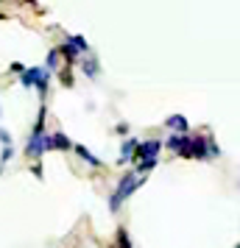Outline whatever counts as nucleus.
<instances>
[{
    "label": "nucleus",
    "mask_w": 240,
    "mask_h": 248,
    "mask_svg": "<svg viewBox=\"0 0 240 248\" xmlns=\"http://www.w3.org/2000/svg\"><path fill=\"white\" fill-rule=\"evenodd\" d=\"M140 184H143V179H140L137 173H126V176L120 179V187H117V192L109 198V209H112V212H117V209H120V203L126 201V198H128L134 190H137Z\"/></svg>",
    "instance_id": "f257e3e1"
},
{
    "label": "nucleus",
    "mask_w": 240,
    "mask_h": 248,
    "mask_svg": "<svg viewBox=\"0 0 240 248\" xmlns=\"http://www.w3.org/2000/svg\"><path fill=\"white\" fill-rule=\"evenodd\" d=\"M23 87H31V84H36L39 87V92L45 95L48 90V70L45 67H31V70H23Z\"/></svg>",
    "instance_id": "f03ea898"
},
{
    "label": "nucleus",
    "mask_w": 240,
    "mask_h": 248,
    "mask_svg": "<svg viewBox=\"0 0 240 248\" xmlns=\"http://www.w3.org/2000/svg\"><path fill=\"white\" fill-rule=\"evenodd\" d=\"M160 148H162L160 140H145V142H137V148H134V159H140V162H154L157 154H160Z\"/></svg>",
    "instance_id": "7ed1b4c3"
},
{
    "label": "nucleus",
    "mask_w": 240,
    "mask_h": 248,
    "mask_svg": "<svg viewBox=\"0 0 240 248\" xmlns=\"http://www.w3.org/2000/svg\"><path fill=\"white\" fill-rule=\"evenodd\" d=\"M168 145L179 154V156H187L190 159V154H193V137H187V134H173L171 140H168Z\"/></svg>",
    "instance_id": "20e7f679"
},
{
    "label": "nucleus",
    "mask_w": 240,
    "mask_h": 248,
    "mask_svg": "<svg viewBox=\"0 0 240 248\" xmlns=\"http://www.w3.org/2000/svg\"><path fill=\"white\" fill-rule=\"evenodd\" d=\"M42 148H45V151H50V148H59V151H67V148H70V140H67V134H62V131H56L53 137H45V140H42Z\"/></svg>",
    "instance_id": "39448f33"
},
{
    "label": "nucleus",
    "mask_w": 240,
    "mask_h": 248,
    "mask_svg": "<svg viewBox=\"0 0 240 248\" xmlns=\"http://www.w3.org/2000/svg\"><path fill=\"white\" fill-rule=\"evenodd\" d=\"M190 159H209V140L193 137V154H190Z\"/></svg>",
    "instance_id": "423d86ee"
},
{
    "label": "nucleus",
    "mask_w": 240,
    "mask_h": 248,
    "mask_svg": "<svg viewBox=\"0 0 240 248\" xmlns=\"http://www.w3.org/2000/svg\"><path fill=\"white\" fill-rule=\"evenodd\" d=\"M168 125H171V128H179V131H187V120H184L182 114H173V117H168Z\"/></svg>",
    "instance_id": "0eeeda50"
},
{
    "label": "nucleus",
    "mask_w": 240,
    "mask_h": 248,
    "mask_svg": "<svg viewBox=\"0 0 240 248\" xmlns=\"http://www.w3.org/2000/svg\"><path fill=\"white\" fill-rule=\"evenodd\" d=\"M137 148V140H126V145H123V156H120V162H128L131 159V151Z\"/></svg>",
    "instance_id": "6e6552de"
},
{
    "label": "nucleus",
    "mask_w": 240,
    "mask_h": 248,
    "mask_svg": "<svg viewBox=\"0 0 240 248\" xmlns=\"http://www.w3.org/2000/svg\"><path fill=\"white\" fill-rule=\"evenodd\" d=\"M76 151H79V154H81V159H87L90 165H101V162H98V156H92V154H90V151H87L84 145H76Z\"/></svg>",
    "instance_id": "1a4fd4ad"
},
{
    "label": "nucleus",
    "mask_w": 240,
    "mask_h": 248,
    "mask_svg": "<svg viewBox=\"0 0 240 248\" xmlns=\"http://www.w3.org/2000/svg\"><path fill=\"white\" fill-rule=\"evenodd\" d=\"M84 73H87V76H98V67H95V62H92V59L84 62Z\"/></svg>",
    "instance_id": "9d476101"
},
{
    "label": "nucleus",
    "mask_w": 240,
    "mask_h": 248,
    "mask_svg": "<svg viewBox=\"0 0 240 248\" xmlns=\"http://www.w3.org/2000/svg\"><path fill=\"white\" fill-rule=\"evenodd\" d=\"M117 246H120V248H131V246H128V237H126V232H123V229L117 232Z\"/></svg>",
    "instance_id": "9b49d317"
},
{
    "label": "nucleus",
    "mask_w": 240,
    "mask_h": 248,
    "mask_svg": "<svg viewBox=\"0 0 240 248\" xmlns=\"http://www.w3.org/2000/svg\"><path fill=\"white\" fill-rule=\"evenodd\" d=\"M56 62H59V50H50V53H48V64L56 67Z\"/></svg>",
    "instance_id": "f8f14e48"
},
{
    "label": "nucleus",
    "mask_w": 240,
    "mask_h": 248,
    "mask_svg": "<svg viewBox=\"0 0 240 248\" xmlns=\"http://www.w3.org/2000/svg\"><path fill=\"white\" fill-rule=\"evenodd\" d=\"M0 140H3V142H6V145H12V140H9V134H6V131H3V128H0Z\"/></svg>",
    "instance_id": "ddd939ff"
}]
</instances>
